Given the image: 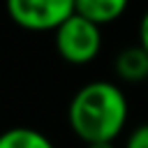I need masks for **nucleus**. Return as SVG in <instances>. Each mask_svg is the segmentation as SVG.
Wrapping results in <instances>:
<instances>
[{
    "label": "nucleus",
    "mask_w": 148,
    "mask_h": 148,
    "mask_svg": "<svg viewBox=\"0 0 148 148\" xmlns=\"http://www.w3.org/2000/svg\"><path fill=\"white\" fill-rule=\"evenodd\" d=\"M130 104L120 86L111 81H88L81 86L67 106V123L72 132L88 143H113L125 130Z\"/></svg>",
    "instance_id": "nucleus-1"
},
{
    "label": "nucleus",
    "mask_w": 148,
    "mask_h": 148,
    "mask_svg": "<svg viewBox=\"0 0 148 148\" xmlns=\"http://www.w3.org/2000/svg\"><path fill=\"white\" fill-rule=\"evenodd\" d=\"M58 56L69 65H88L99 56L102 49V28L81 14L69 16L53 32Z\"/></svg>",
    "instance_id": "nucleus-2"
},
{
    "label": "nucleus",
    "mask_w": 148,
    "mask_h": 148,
    "mask_svg": "<svg viewBox=\"0 0 148 148\" xmlns=\"http://www.w3.org/2000/svg\"><path fill=\"white\" fill-rule=\"evenodd\" d=\"M9 18L25 30H58L76 14V0H7Z\"/></svg>",
    "instance_id": "nucleus-3"
},
{
    "label": "nucleus",
    "mask_w": 148,
    "mask_h": 148,
    "mask_svg": "<svg viewBox=\"0 0 148 148\" xmlns=\"http://www.w3.org/2000/svg\"><path fill=\"white\" fill-rule=\"evenodd\" d=\"M116 74L123 81L141 83L148 79V53L141 44L125 46L116 56Z\"/></svg>",
    "instance_id": "nucleus-4"
},
{
    "label": "nucleus",
    "mask_w": 148,
    "mask_h": 148,
    "mask_svg": "<svg viewBox=\"0 0 148 148\" xmlns=\"http://www.w3.org/2000/svg\"><path fill=\"white\" fill-rule=\"evenodd\" d=\"M130 0H76V14L97 23L99 28L120 18L127 9Z\"/></svg>",
    "instance_id": "nucleus-5"
},
{
    "label": "nucleus",
    "mask_w": 148,
    "mask_h": 148,
    "mask_svg": "<svg viewBox=\"0 0 148 148\" xmlns=\"http://www.w3.org/2000/svg\"><path fill=\"white\" fill-rule=\"evenodd\" d=\"M0 148H56V143L35 127H9L0 136Z\"/></svg>",
    "instance_id": "nucleus-6"
},
{
    "label": "nucleus",
    "mask_w": 148,
    "mask_h": 148,
    "mask_svg": "<svg viewBox=\"0 0 148 148\" xmlns=\"http://www.w3.org/2000/svg\"><path fill=\"white\" fill-rule=\"evenodd\" d=\"M125 148H148V123L136 125V127L127 134Z\"/></svg>",
    "instance_id": "nucleus-7"
},
{
    "label": "nucleus",
    "mask_w": 148,
    "mask_h": 148,
    "mask_svg": "<svg viewBox=\"0 0 148 148\" xmlns=\"http://www.w3.org/2000/svg\"><path fill=\"white\" fill-rule=\"evenodd\" d=\"M139 44L146 49V53H148V9L143 12V16H141V21H139Z\"/></svg>",
    "instance_id": "nucleus-8"
},
{
    "label": "nucleus",
    "mask_w": 148,
    "mask_h": 148,
    "mask_svg": "<svg viewBox=\"0 0 148 148\" xmlns=\"http://www.w3.org/2000/svg\"><path fill=\"white\" fill-rule=\"evenodd\" d=\"M86 148H116V146H113V143H109V141H106V143H88V146H86Z\"/></svg>",
    "instance_id": "nucleus-9"
}]
</instances>
